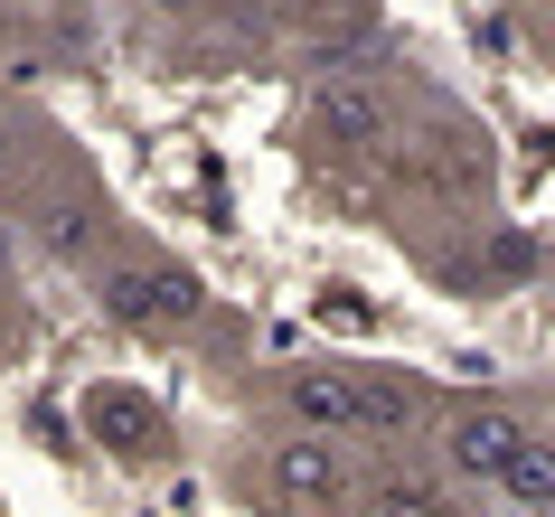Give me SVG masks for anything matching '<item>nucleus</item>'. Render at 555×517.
Here are the masks:
<instances>
[{
  "label": "nucleus",
  "mask_w": 555,
  "mask_h": 517,
  "mask_svg": "<svg viewBox=\"0 0 555 517\" xmlns=\"http://www.w3.org/2000/svg\"><path fill=\"white\" fill-rule=\"evenodd\" d=\"M94 301H104V320L132 329V339H179V329H198V320H207V283L189 273V263H170V255H114V263H94Z\"/></svg>",
  "instance_id": "obj_1"
},
{
  "label": "nucleus",
  "mask_w": 555,
  "mask_h": 517,
  "mask_svg": "<svg viewBox=\"0 0 555 517\" xmlns=\"http://www.w3.org/2000/svg\"><path fill=\"white\" fill-rule=\"evenodd\" d=\"M255 499L273 508H349L358 499V461L339 432H293V442H273L255 461Z\"/></svg>",
  "instance_id": "obj_2"
},
{
  "label": "nucleus",
  "mask_w": 555,
  "mask_h": 517,
  "mask_svg": "<svg viewBox=\"0 0 555 517\" xmlns=\"http://www.w3.org/2000/svg\"><path fill=\"white\" fill-rule=\"evenodd\" d=\"M301 142L330 151V160H367V151L396 142V94H386L377 76H330V86H311V104H301Z\"/></svg>",
  "instance_id": "obj_3"
},
{
  "label": "nucleus",
  "mask_w": 555,
  "mask_h": 517,
  "mask_svg": "<svg viewBox=\"0 0 555 517\" xmlns=\"http://www.w3.org/2000/svg\"><path fill=\"white\" fill-rule=\"evenodd\" d=\"M537 424V414H527V404H508V396H470V404H452V414H442V442H434V470L452 489H490V470L508 452H518V432Z\"/></svg>",
  "instance_id": "obj_4"
},
{
  "label": "nucleus",
  "mask_w": 555,
  "mask_h": 517,
  "mask_svg": "<svg viewBox=\"0 0 555 517\" xmlns=\"http://www.w3.org/2000/svg\"><path fill=\"white\" fill-rule=\"evenodd\" d=\"M86 432H94V452H114L132 461V470H151V461H170L179 452V424H170V404L142 396V386H122V376H104V386H86Z\"/></svg>",
  "instance_id": "obj_5"
},
{
  "label": "nucleus",
  "mask_w": 555,
  "mask_h": 517,
  "mask_svg": "<svg viewBox=\"0 0 555 517\" xmlns=\"http://www.w3.org/2000/svg\"><path fill=\"white\" fill-rule=\"evenodd\" d=\"M273 404H283L293 432H339V442H358V367L349 358H293V367L273 376Z\"/></svg>",
  "instance_id": "obj_6"
},
{
  "label": "nucleus",
  "mask_w": 555,
  "mask_h": 517,
  "mask_svg": "<svg viewBox=\"0 0 555 517\" xmlns=\"http://www.w3.org/2000/svg\"><path fill=\"white\" fill-rule=\"evenodd\" d=\"M490 499H499L508 517H555V432H546V424L518 432V452L490 470Z\"/></svg>",
  "instance_id": "obj_7"
},
{
  "label": "nucleus",
  "mask_w": 555,
  "mask_h": 517,
  "mask_svg": "<svg viewBox=\"0 0 555 517\" xmlns=\"http://www.w3.org/2000/svg\"><path fill=\"white\" fill-rule=\"evenodd\" d=\"M424 414V386L396 367H358V442H405Z\"/></svg>",
  "instance_id": "obj_8"
},
{
  "label": "nucleus",
  "mask_w": 555,
  "mask_h": 517,
  "mask_svg": "<svg viewBox=\"0 0 555 517\" xmlns=\"http://www.w3.org/2000/svg\"><path fill=\"white\" fill-rule=\"evenodd\" d=\"M367 508H396V517H452L462 508V489L442 480V470H396V480H358Z\"/></svg>",
  "instance_id": "obj_9"
},
{
  "label": "nucleus",
  "mask_w": 555,
  "mask_h": 517,
  "mask_svg": "<svg viewBox=\"0 0 555 517\" xmlns=\"http://www.w3.org/2000/svg\"><path fill=\"white\" fill-rule=\"evenodd\" d=\"M151 20H207V10H217V0H142Z\"/></svg>",
  "instance_id": "obj_10"
}]
</instances>
